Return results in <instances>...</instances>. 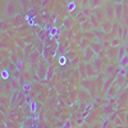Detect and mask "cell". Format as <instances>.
Instances as JSON below:
<instances>
[{"mask_svg":"<svg viewBox=\"0 0 128 128\" xmlns=\"http://www.w3.org/2000/svg\"><path fill=\"white\" fill-rule=\"evenodd\" d=\"M101 28H102L104 32H110V30L113 28L112 22H109V20H105L104 23H101Z\"/></svg>","mask_w":128,"mask_h":128,"instance_id":"cell-7","label":"cell"},{"mask_svg":"<svg viewBox=\"0 0 128 128\" xmlns=\"http://www.w3.org/2000/svg\"><path fill=\"white\" fill-rule=\"evenodd\" d=\"M88 18H90V23L92 24V27H94V28H100L101 22H100V19H99L98 17H96L95 14H91Z\"/></svg>","mask_w":128,"mask_h":128,"instance_id":"cell-4","label":"cell"},{"mask_svg":"<svg viewBox=\"0 0 128 128\" xmlns=\"http://www.w3.org/2000/svg\"><path fill=\"white\" fill-rule=\"evenodd\" d=\"M118 42H119V41L115 38V40H113V41H112V45H118Z\"/></svg>","mask_w":128,"mask_h":128,"instance_id":"cell-11","label":"cell"},{"mask_svg":"<svg viewBox=\"0 0 128 128\" xmlns=\"http://www.w3.org/2000/svg\"><path fill=\"white\" fill-rule=\"evenodd\" d=\"M92 48H94V50H95L96 52H99V51L101 50V46H100V45H98V44H96V45H94Z\"/></svg>","mask_w":128,"mask_h":128,"instance_id":"cell-10","label":"cell"},{"mask_svg":"<svg viewBox=\"0 0 128 128\" xmlns=\"http://www.w3.org/2000/svg\"><path fill=\"white\" fill-rule=\"evenodd\" d=\"M113 2H114V3H115V5H116V4H122L123 0H113Z\"/></svg>","mask_w":128,"mask_h":128,"instance_id":"cell-12","label":"cell"},{"mask_svg":"<svg viewBox=\"0 0 128 128\" xmlns=\"http://www.w3.org/2000/svg\"><path fill=\"white\" fill-rule=\"evenodd\" d=\"M102 2H104V4H105V3H109L110 0H102Z\"/></svg>","mask_w":128,"mask_h":128,"instance_id":"cell-13","label":"cell"},{"mask_svg":"<svg viewBox=\"0 0 128 128\" xmlns=\"http://www.w3.org/2000/svg\"><path fill=\"white\" fill-rule=\"evenodd\" d=\"M114 9H115V5H108L106 8H104V12H105V17H106V20H115V16H114Z\"/></svg>","mask_w":128,"mask_h":128,"instance_id":"cell-1","label":"cell"},{"mask_svg":"<svg viewBox=\"0 0 128 128\" xmlns=\"http://www.w3.org/2000/svg\"><path fill=\"white\" fill-rule=\"evenodd\" d=\"M124 12V8L122 6V4H116L115 9H114V16H115V20H118L122 18V14Z\"/></svg>","mask_w":128,"mask_h":128,"instance_id":"cell-3","label":"cell"},{"mask_svg":"<svg viewBox=\"0 0 128 128\" xmlns=\"http://www.w3.org/2000/svg\"><path fill=\"white\" fill-rule=\"evenodd\" d=\"M101 5H104V2H102V0H90V8L91 9H99Z\"/></svg>","mask_w":128,"mask_h":128,"instance_id":"cell-5","label":"cell"},{"mask_svg":"<svg viewBox=\"0 0 128 128\" xmlns=\"http://www.w3.org/2000/svg\"><path fill=\"white\" fill-rule=\"evenodd\" d=\"M82 28H83L84 31H90V30L94 28V27H92V24H91L90 22H84V23H82Z\"/></svg>","mask_w":128,"mask_h":128,"instance_id":"cell-8","label":"cell"},{"mask_svg":"<svg viewBox=\"0 0 128 128\" xmlns=\"http://www.w3.org/2000/svg\"><path fill=\"white\" fill-rule=\"evenodd\" d=\"M127 45H128V44H127Z\"/></svg>","mask_w":128,"mask_h":128,"instance_id":"cell-14","label":"cell"},{"mask_svg":"<svg viewBox=\"0 0 128 128\" xmlns=\"http://www.w3.org/2000/svg\"><path fill=\"white\" fill-rule=\"evenodd\" d=\"M16 5L13 4V2H8L6 4H5V9H4V14H5V17H12V16H14L16 14Z\"/></svg>","mask_w":128,"mask_h":128,"instance_id":"cell-2","label":"cell"},{"mask_svg":"<svg viewBox=\"0 0 128 128\" xmlns=\"http://www.w3.org/2000/svg\"><path fill=\"white\" fill-rule=\"evenodd\" d=\"M95 16L100 19V22H101V20H104V22H105L106 17H105V12H104V9H100V8H99V9H96V10H95Z\"/></svg>","mask_w":128,"mask_h":128,"instance_id":"cell-6","label":"cell"},{"mask_svg":"<svg viewBox=\"0 0 128 128\" xmlns=\"http://www.w3.org/2000/svg\"><path fill=\"white\" fill-rule=\"evenodd\" d=\"M91 10H92V9H91L90 6H88V8H83V9H82V13L86 16V17H90V16H91Z\"/></svg>","mask_w":128,"mask_h":128,"instance_id":"cell-9","label":"cell"}]
</instances>
